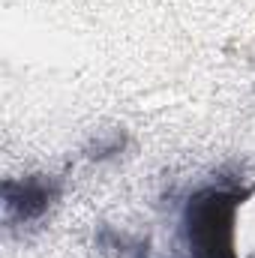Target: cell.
Masks as SVG:
<instances>
[{
	"label": "cell",
	"instance_id": "6da1fadb",
	"mask_svg": "<svg viewBox=\"0 0 255 258\" xmlns=\"http://www.w3.org/2000/svg\"><path fill=\"white\" fill-rule=\"evenodd\" d=\"M249 189L210 183L186 198L180 228L189 258H240L234 246V219Z\"/></svg>",
	"mask_w": 255,
	"mask_h": 258
},
{
	"label": "cell",
	"instance_id": "7a4b0ae2",
	"mask_svg": "<svg viewBox=\"0 0 255 258\" xmlns=\"http://www.w3.org/2000/svg\"><path fill=\"white\" fill-rule=\"evenodd\" d=\"M3 216L9 225H27L42 219L60 198V180L51 174H27L3 180Z\"/></svg>",
	"mask_w": 255,
	"mask_h": 258
}]
</instances>
